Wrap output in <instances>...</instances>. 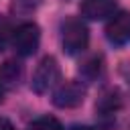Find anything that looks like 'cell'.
Segmentation results:
<instances>
[{"mask_svg": "<svg viewBox=\"0 0 130 130\" xmlns=\"http://www.w3.org/2000/svg\"><path fill=\"white\" fill-rule=\"evenodd\" d=\"M106 37L114 45H124L130 41V12L120 10L110 16L106 24Z\"/></svg>", "mask_w": 130, "mask_h": 130, "instance_id": "obj_5", "label": "cell"}, {"mask_svg": "<svg viewBox=\"0 0 130 130\" xmlns=\"http://www.w3.org/2000/svg\"><path fill=\"white\" fill-rule=\"evenodd\" d=\"M20 75H22V67L16 61H6L2 65V69H0V81L8 83V85H14L20 79Z\"/></svg>", "mask_w": 130, "mask_h": 130, "instance_id": "obj_9", "label": "cell"}, {"mask_svg": "<svg viewBox=\"0 0 130 130\" xmlns=\"http://www.w3.org/2000/svg\"><path fill=\"white\" fill-rule=\"evenodd\" d=\"M85 98V87L81 85V81H65L61 83L55 93H53V104L61 110H69V108H77Z\"/></svg>", "mask_w": 130, "mask_h": 130, "instance_id": "obj_4", "label": "cell"}, {"mask_svg": "<svg viewBox=\"0 0 130 130\" xmlns=\"http://www.w3.org/2000/svg\"><path fill=\"white\" fill-rule=\"evenodd\" d=\"M61 81V69L59 63L55 61V57H45L41 59V63L35 69L32 75V89L37 93H49L51 89H55Z\"/></svg>", "mask_w": 130, "mask_h": 130, "instance_id": "obj_2", "label": "cell"}, {"mask_svg": "<svg viewBox=\"0 0 130 130\" xmlns=\"http://www.w3.org/2000/svg\"><path fill=\"white\" fill-rule=\"evenodd\" d=\"M26 130H61V122L53 116H41L37 120H32Z\"/></svg>", "mask_w": 130, "mask_h": 130, "instance_id": "obj_10", "label": "cell"}, {"mask_svg": "<svg viewBox=\"0 0 130 130\" xmlns=\"http://www.w3.org/2000/svg\"><path fill=\"white\" fill-rule=\"evenodd\" d=\"M41 43V28L35 22H22L12 30V47L18 55L28 57L39 49Z\"/></svg>", "mask_w": 130, "mask_h": 130, "instance_id": "obj_3", "label": "cell"}, {"mask_svg": "<svg viewBox=\"0 0 130 130\" xmlns=\"http://www.w3.org/2000/svg\"><path fill=\"white\" fill-rule=\"evenodd\" d=\"M61 43H63V51L67 55L83 53L89 43V30H87L85 22L79 18H67L61 24Z\"/></svg>", "mask_w": 130, "mask_h": 130, "instance_id": "obj_1", "label": "cell"}, {"mask_svg": "<svg viewBox=\"0 0 130 130\" xmlns=\"http://www.w3.org/2000/svg\"><path fill=\"white\" fill-rule=\"evenodd\" d=\"M120 106H122V100H120V93L116 91V89H108L102 98H100V102L95 104V112L102 116V118H112V116H116V112L120 110Z\"/></svg>", "mask_w": 130, "mask_h": 130, "instance_id": "obj_7", "label": "cell"}, {"mask_svg": "<svg viewBox=\"0 0 130 130\" xmlns=\"http://www.w3.org/2000/svg\"><path fill=\"white\" fill-rule=\"evenodd\" d=\"M2 100H4V83L0 81V102H2Z\"/></svg>", "mask_w": 130, "mask_h": 130, "instance_id": "obj_14", "label": "cell"}, {"mask_svg": "<svg viewBox=\"0 0 130 130\" xmlns=\"http://www.w3.org/2000/svg\"><path fill=\"white\" fill-rule=\"evenodd\" d=\"M102 69H104V65H102V57L93 55V57H89V59L79 67V73H81L83 79L93 81V79H98V77L102 75Z\"/></svg>", "mask_w": 130, "mask_h": 130, "instance_id": "obj_8", "label": "cell"}, {"mask_svg": "<svg viewBox=\"0 0 130 130\" xmlns=\"http://www.w3.org/2000/svg\"><path fill=\"white\" fill-rule=\"evenodd\" d=\"M116 8H118V0H83L79 6L81 16H85L89 20L108 18V16L116 14Z\"/></svg>", "mask_w": 130, "mask_h": 130, "instance_id": "obj_6", "label": "cell"}, {"mask_svg": "<svg viewBox=\"0 0 130 130\" xmlns=\"http://www.w3.org/2000/svg\"><path fill=\"white\" fill-rule=\"evenodd\" d=\"M8 35H10V26H8V20L0 18V51H2V47H4V43H6V39H8Z\"/></svg>", "mask_w": 130, "mask_h": 130, "instance_id": "obj_11", "label": "cell"}, {"mask_svg": "<svg viewBox=\"0 0 130 130\" xmlns=\"http://www.w3.org/2000/svg\"><path fill=\"white\" fill-rule=\"evenodd\" d=\"M0 130H14V126L10 124V120H6V118H0Z\"/></svg>", "mask_w": 130, "mask_h": 130, "instance_id": "obj_12", "label": "cell"}, {"mask_svg": "<svg viewBox=\"0 0 130 130\" xmlns=\"http://www.w3.org/2000/svg\"><path fill=\"white\" fill-rule=\"evenodd\" d=\"M67 130H91L89 126H71V128H67Z\"/></svg>", "mask_w": 130, "mask_h": 130, "instance_id": "obj_13", "label": "cell"}]
</instances>
